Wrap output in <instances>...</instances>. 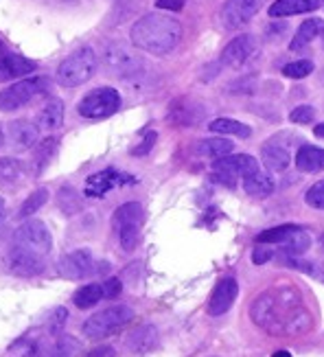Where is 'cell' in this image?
I'll use <instances>...</instances> for the list:
<instances>
[{
  "mask_svg": "<svg viewBox=\"0 0 324 357\" xmlns=\"http://www.w3.org/2000/svg\"><path fill=\"white\" fill-rule=\"evenodd\" d=\"M250 316L254 324L274 335H302L314 327L311 314L307 312L300 291L289 285L261 294L250 307Z\"/></svg>",
  "mask_w": 324,
  "mask_h": 357,
  "instance_id": "1",
  "label": "cell"
},
{
  "mask_svg": "<svg viewBox=\"0 0 324 357\" xmlns=\"http://www.w3.org/2000/svg\"><path fill=\"white\" fill-rule=\"evenodd\" d=\"M130 40L136 49L151 55L171 53L182 40V24L167 13H147L134 22Z\"/></svg>",
  "mask_w": 324,
  "mask_h": 357,
  "instance_id": "2",
  "label": "cell"
},
{
  "mask_svg": "<svg viewBox=\"0 0 324 357\" xmlns=\"http://www.w3.org/2000/svg\"><path fill=\"white\" fill-rule=\"evenodd\" d=\"M97 70V55L90 46L75 51L68 55L57 68V84L64 88H77L92 79V75Z\"/></svg>",
  "mask_w": 324,
  "mask_h": 357,
  "instance_id": "3",
  "label": "cell"
},
{
  "mask_svg": "<svg viewBox=\"0 0 324 357\" xmlns=\"http://www.w3.org/2000/svg\"><path fill=\"white\" fill-rule=\"evenodd\" d=\"M132 320H134V312L128 305H112V307L103 309V312H97L95 316H90L84 322L82 331L90 340H101V337H107V335L121 331Z\"/></svg>",
  "mask_w": 324,
  "mask_h": 357,
  "instance_id": "4",
  "label": "cell"
},
{
  "mask_svg": "<svg viewBox=\"0 0 324 357\" xmlns=\"http://www.w3.org/2000/svg\"><path fill=\"white\" fill-rule=\"evenodd\" d=\"M145 222V211L138 202H128L114 211L112 215V228L116 230L118 241L123 250L132 252L141 241V226Z\"/></svg>",
  "mask_w": 324,
  "mask_h": 357,
  "instance_id": "5",
  "label": "cell"
},
{
  "mask_svg": "<svg viewBox=\"0 0 324 357\" xmlns=\"http://www.w3.org/2000/svg\"><path fill=\"white\" fill-rule=\"evenodd\" d=\"M107 270H110V266L105 261H99L88 248H79V250H72L59 259V274L68 278V281H82V278L95 276Z\"/></svg>",
  "mask_w": 324,
  "mask_h": 357,
  "instance_id": "6",
  "label": "cell"
},
{
  "mask_svg": "<svg viewBox=\"0 0 324 357\" xmlns=\"http://www.w3.org/2000/svg\"><path fill=\"white\" fill-rule=\"evenodd\" d=\"M13 245H18V248H22V250L33 252V255L44 259L53 250L51 230L46 228V224L40 222V220H26L22 226L15 228Z\"/></svg>",
  "mask_w": 324,
  "mask_h": 357,
  "instance_id": "7",
  "label": "cell"
},
{
  "mask_svg": "<svg viewBox=\"0 0 324 357\" xmlns=\"http://www.w3.org/2000/svg\"><path fill=\"white\" fill-rule=\"evenodd\" d=\"M259 162L248 156V153H237V156H224L213 162V178L226 184V186H235L237 178H245L254 172H259Z\"/></svg>",
  "mask_w": 324,
  "mask_h": 357,
  "instance_id": "8",
  "label": "cell"
},
{
  "mask_svg": "<svg viewBox=\"0 0 324 357\" xmlns=\"http://www.w3.org/2000/svg\"><path fill=\"white\" fill-rule=\"evenodd\" d=\"M103 66L118 75V77H130V75H138V70L143 68V61L141 57H138L128 44H123V42H110V44H105V49H103Z\"/></svg>",
  "mask_w": 324,
  "mask_h": 357,
  "instance_id": "9",
  "label": "cell"
},
{
  "mask_svg": "<svg viewBox=\"0 0 324 357\" xmlns=\"http://www.w3.org/2000/svg\"><path fill=\"white\" fill-rule=\"evenodd\" d=\"M121 107V95L114 88H97L88 92V95L77 105V112L86 119H105L112 116Z\"/></svg>",
  "mask_w": 324,
  "mask_h": 357,
  "instance_id": "10",
  "label": "cell"
},
{
  "mask_svg": "<svg viewBox=\"0 0 324 357\" xmlns=\"http://www.w3.org/2000/svg\"><path fill=\"white\" fill-rule=\"evenodd\" d=\"M46 82L42 77H31V79H20L11 84L0 92V110L3 112H13L18 107L26 105L29 101H33L40 92H44Z\"/></svg>",
  "mask_w": 324,
  "mask_h": 357,
  "instance_id": "11",
  "label": "cell"
},
{
  "mask_svg": "<svg viewBox=\"0 0 324 357\" xmlns=\"http://www.w3.org/2000/svg\"><path fill=\"white\" fill-rule=\"evenodd\" d=\"M265 5V0H226L222 7V22L226 29H239L248 24Z\"/></svg>",
  "mask_w": 324,
  "mask_h": 357,
  "instance_id": "12",
  "label": "cell"
},
{
  "mask_svg": "<svg viewBox=\"0 0 324 357\" xmlns=\"http://www.w3.org/2000/svg\"><path fill=\"white\" fill-rule=\"evenodd\" d=\"M136 180L128 174H121L116 169H103V172L90 176L86 180L84 186V195L86 197H103L105 193H110L112 189H118V186H125V184H134Z\"/></svg>",
  "mask_w": 324,
  "mask_h": 357,
  "instance_id": "13",
  "label": "cell"
},
{
  "mask_svg": "<svg viewBox=\"0 0 324 357\" xmlns=\"http://www.w3.org/2000/svg\"><path fill=\"white\" fill-rule=\"evenodd\" d=\"M5 141L13 151H29L33 149L40 141V128L33 126L31 121H13L7 126Z\"/></svg>",
  "mask_w": 324,
  "mask_h": 357,
  "instance_id": "14",
  "label": "cell"
},
{
  "mask_svg": "<svg viewBox=\"0 0 324 357\" xmlns=\"http://www.w3.org/2000/svg\"><path fill=\"white\" fill-rule=\"evenodd\" d=\"M237 294H239V283L237 278L233 276H226L222 281L215 285L210 298H208V314L210 316H222L226 314L233 303L237 301Z\"/></svg>",
  "mask_w": 324,
  "mask_h": 357,
  "instance_id": "15",
  "label": "cell"
},
{
  "mask_svg": "<svg viewBox=\"0 0 324 357\" xmlns=\"http://www.w3.org/2000/svg\"><path fill=\"white\" fill-rule=\"evenodd\" d=\"M7 268L18 274V276H36L40 272H44V259L33 255V252H26L22 248L13 245L9 255H7Z\"/></svg>",
  "mask_w": 324,
  "mask_h": 357,
  "instance_id": "16",
  "label": "cell"
},
{
  "mask_svg": "<svg viewBox=\"0 0 324 357\" xmlns=\"http://www.w3.org/2000/svg\"><path fill=\"white\" fill-rule=\"evenodd\" d=\"M256 51V44L252 36H237L233 42H230L224 53H222V64L230 66V68H239L248 61Z\"/></svg>",
  "mask_w": 324,
  "mask_h": 357,
  "instance_id": "17",
  "label": "cell"
},
{
  "mask_svg": "<svg viewBox=\"0 0 324 357\" xmlns=\"http://www.w3.org/2000/svg\"><path fill=\"white\" fill-rule=\"evenodd\" d=\"M204 119V107L191 101V99H180L171 105V112H169V121L173 123V126H180V128H191V126H197L199 121Z\"/></svg>",
  "mask_w": 324,
  "mask_h": 357,
  "instance_id": "18",
  "label": "cell"
},
{
  "mask_svg": "<svg viewBox=\"0 0 324 357\" xmlns=\"http://www.w3.org/2000/svg\"><path fill=\"white\" fill-rule=\"evenodd\" d=\"M77 349H79V342L72 340L70 335H61L57 340H42L33 349H31V357H70Z\"/></svg>",
  "mask_w": 324,
  "mask_h": 357,
  "instance_id": "19",
  "label": "cell"
},
{
  "mask_svg": "<svg viewBox=\"0 0 324 357\" xmlns=\"http://www.w3.org/2000/svg\"><path fill=\"white\" fill-rule=\"evenodd\" d=\"M38 68L36 61H31L22 55H13V53H5L0 57V82H11L18 79V77H24L29 73H33Z\"/></svg>",
  "mask_w": 324,
  "mask_h": 357,
  "instance_id": "20",
  "label": "cell"
},
{
  "mask_svg": "<svg viewBox=\"0 0 324 357\" xmlns=\"http://www.w3.org/2000/svg\"><path fill=\"white\" fill-rule=\"evenodd\" d=\"M125 347L134 355H145L153 351L158 347V329L153 324H143V327H138L130 333Z\"/></svg>",
  "mask_w": 324,
  "mask_h": 357,
  "instance_id": "21",
  "label": "cell"
},
{
  "mask_svg": "<svg viewBox=\"0 0 324 357\" xmlns=\"http://www.w3.org/2000/svg\"><path fill=\"white\" fill-rule=\"evenodd\" d=\"M324 0H276L270 5L272 18H287V15H298L318 9Z\"/></svg>",
  "mask_w": 324,
  "mask_h": 357,
  "instance_id": "22",
  "label": "cell"
},
{
  "mask_svg": "<svg viewBox=\"0 0 324 357\" xmlns=\"http://www.w3.org/2000/svg\"><path fill=\"white\" fill-rule=\"evenodd\" d=\"M61 123H64V101L49 99L38 114V128L46 132H55L61 128Z\"/></svg>",
  "mask_w": 324,
  "mask_h": 357,
  "instance_id": "23",
  "label": "cell"
},
{
  "mask_svg": "<svg viewBox=\"0 0 324 357\" xmlns=\"http://www.w3.org/2000/svg\"><path fill=\"white\" fill-rule=\"evenodd\" d=\"M296 167L298 172L304 174H316L324 169V149L316 145H302L296 153Z\"/></svg>",
  "mask_w": 324,
  "mask_h": 357,
  "instance_id": "24",
  "label": "cell"
},
{
  "mask_svg": "<svg viewBox=\"0 0 324 357\" xmlns=\"http://www.w3.org/2000/svg\"><path fill=\"white\" fill-rule=\"evenodd\" d=\"M261 158H263V165L268 167V172H285L291 162V153L287 147H283L279 143H268L263 149H261Z\"/></svg>",
  "mask_w": 324,
  "mask_h": 357,
  "instance_id": "25",
  "label": "cell"
},
{
  "mask_svg": "<svg viewBox=\"0 0 324 357\" xmlns=\"http://www.w3.org/2000/svg\"><path fill=\"white\" fill-rule=\"evenodd\" d=\"M320 33H324V22H322L320 18H309V20H304V22L298 26L294 40L289 42V49H291V51H300V49H304V46L309 44V42H314Z\"/></svg>",
  "mask_w": 324,
  "mask_h": 357,
  "instance_id": "26",
  "label": "cell"
},
{
  "mask_svg": "<svg viewBox=\"0 0 324 357\" xmlns=\"http://www.w3.org/2000/svg\"><path fill=\"white\" fill-rule=\"evenodd\" d=\"M243 189L252 197H268L274 191V180L259 169V172L243 178Z\"/></svg>",
  "mask_w": 324,
  "mask_h": 357,
  "instance_id": "27",
  "label": "cell"
},
{
  "mask_svg": "<svg viewBox=\"0 0 324 357\" xmlns=\"http://www.w3.org/2000/svg\"><path fill=\"white\" fill-rule=\"evenodd\" d=\"M26 176V169L20 160L15 158H0V186H15L20 184Z\"/></svg>",
  "mask_w": 324,
  "mask_h": 357,
  "instance_id": "28",
  "label": "cell"
},
{
  "mask_svg": "<svg viewBox=\"0 0 324 357\" xmlns=\"http://www.w3.org/2000/svg\"><path fill=\"white\" fill-rule=\"evenodd\" d=\"M195 151L199 156H206V158H224L233 151V143L228 138H206V141H199Z\"/></svg>",
  "mask_w": 324,
  "mask_h": 357,
  "instance_id": "29",
  "label": "cell"
},
{
  "mask_svg": "<svg viewBox=\"0 0 324 357\" xmlns=\"http://www.w3.org/2000/svg\"><path fill=\"white\" fill-rule=\"evenodd\" d=\"M103 298H105L103 283H90V285H84L82 289L75 291L72 303L79 307V309H90V307H95Z\"/></svg>",
  "mask_w": 324,
  "mask_h": 357,
  "instance_id": "30",
  "label": "cell"
},
{
  "mask_svg": "<svg viewBox=\"0 0 324 357\" xmlns=\"http://www.w3.org/2000/svg\"><path fill=\"white\" fill-rule=\"evenodd\" d=\"M208 130L215 134H230V136H239V138H250L252 130L245 126V123L233 121V119H215L208 123Z\"/></svg>",
  "mask_w": 324,
  "mask_h": 357,
  "instance_id": "31",
  "label": "cell"
},
{
  "mask_svg": "<svg viewBox=\"0 0 324 357\" xmlns=\"http://www.w3.org/2000/svg\"><path fill=\"white\" fill-rule=\"evenodd\" d=\"M300 230V226L296 224H285V226H276V228H270V230H263L261 235L256 237V243H287L291 237L296 235Z\"/></svg>",
  "mask_w": 324,
  "mask_h": 357,
  "instance_id": "32",
  "label": "cell"
},
{
  "mask_svg": "<svg viewBox=\"0 0 324 357\" xmlns=\"http://www.w3.org/2000/svg\"><path fill=\"white\" fill-rule=\"evenodd\" d=\"M59 141L57 138H46L36 147V174H42L46 167L51 165V158L55 156Z\"/></svg>",
  "mask_w": 324,
  "mask_h": 357,
  "instance_id": "33",
  "label": "cell"
},
{
  "mask_svg": "<svg viewBox=\"0 0 324 357\" xmlns=\"http://www.w3.org/2000/svg\"><path fill=\"white\" fill-rule=\"evenodd\" d=\"M57 206L64 211L66 215H75L82 211V197L72 186H61L57 193Z\"/></svg>",
  "mask_w": 324,
  "mask_h": 357,
  "instance_id": "34",
  "label": "cell"
},
{
  "mask_svg": "<svg viewBox=\"0 0 324 357\" xmlns=\"http://www.w3.org/2000/svg\"><path fill=\"white\" fill-rule=\"evenodd\" d=\"M46 199H49V191H46V189H38L36 193H31V195L24 199V204L20 206L18 217H20V220H26V217L36 215V213L46 204Z\"/></svg>",
  "mask_w": 324,
  "mask_h": 357,
  "instance_id": "35",
  "label": "cell"
},
{
  "mask_svg": "<svg viewBox=\"0 0 324 357\" xmlns=\"http://www.w3.org/2000/svg\"><path fill=\"white\" fill-rule=\"evenodd\" d=\"M314 73V61L311 59H298V61H289L283 68V75L289 79H302V77Z\"/></svg>",
  "mask_w": 324,
  "mask_h": 357,
  "instance_id": "36",
  "label": "cell"
},
{
  "mask_svg": "<svg viewBox=\"0 0 324 357\" xmlns=\"http://www.w3.org/2000/svg\"><path fill=\"white\" fill-rule=\"evenodd\" d=\"M309 245H311L309 235H307V232L300 228V230L296 232V235L285 243V250L291 252V255H304L307 250H309Z\"/></svg>",
  "mask_w": 324,
  "mask_h": 357,
  "instance_id": "37",
  "label": "cell"
},
{
  "mask_svg": "<svg viewBox=\"0 0 324 357\" xmlns=\"http://www.w3.org/2000/svg\"><path fill=\"white\" fill-rule=\"evenodd\" d=\"M304 202L309 204L311 208H318V211H324V180L316 182L309 191L304 195Z\"/></svg>",
  "mask_w": 324,
  "mask_h": 357,
  "instance_id": "38",
  "label": "cell"
},
{
  "mask_svg": "<svg viewBox=\"0 0 324 357\" xmlns=\"http://www.w3.org/2000/svg\"><path fill=\"white\" fill-rule=\"evenodd\" d=\"M316 119V110L311 105H298L296 110H291L289 121L291 123H300V126H307V123H314Z\"/></svg>",
  "mask_w": 324,
  "mask_h": 357,
  "instance_id": "39",
  "label": "cell"
},
{
  "mask_svg": "<svg viewBox=\"0 0 324 357\" xmlns=\"http://www.w3.org/2000/svg\"><path fill=\"white\" fill-rule=\"evenodd\" d=\"M66 320H68V312H66L64 307H57L55 312H53V316H51V320H49V331H51V335H57L61 329H64Z\"/></svg>",
  "mask_w": 324,
  "mask_h": 357,
  "instance_id": "40",
  "label": "cell"
},
{
  "mask_svg": "<svg viewBox=\"0 0 324 357\" xmlns=\"http://www.w3.org/2000/svg\"><path fill=\"white\" fill-rule=\"evenodd\" d=\"M123 289V283L121 278H107V281L103 283V291H105V298H116L118 294Z\"/></svg>",
  "mask_w": 324,
  "mask_h": 357,
  "instance_id": "41",
  "label": "cell"
},
{
  "mask_svg": "<svg viewBox=\"0 0 324 357\" xmlns=\"http://www.w3.org/2000/svg\"><path fill=\"white\" fill-rule=\"evenodd\" d=\"M156 132H149L145 138H143V143H141V147H134L132 149V153H134V156H145V153L147 151H151V147H153V143H156Z\"/></svg>",
  "mask_w": 324,
  "mask_h": 357,
  "instance_id": "42",
  "label": "cell"
},
{
  "mask_svg": "<svg viewBox=\"0 0 324 357\" xmlns=\"http://www.w3.org/2000/svg\"><path fill=\"white\" fill-rule=\"evenodd\" d=\"M187 0H156V7L160 9H171V11H180L184 7Z\"/></svg>",
  "mask_w": 324,
  "mask_h": 357,
  "instance_id": "43",
  "label": "cell"
},
{
  "mask_svg": "<svg viewBox=\"0 0 324 357\" xmlns=\"http://www.w3.org/2000/svg\"><path fill=\"white\" fill-rule=\"evenodd\" d=\"M272 259V250H263V248H256V250L252 252V261L256 263V266H263L265 261Z\"/></svg>",
  "mask_w": 324,
  "mask_h": 357,
  "instance_id": "44",
  "label": "cell"
},
{
  "mask_svg": "<svg viewBox=\"0 0 324 357\" xmlns=\"http://www.w3.org/2000/svg\"><path fill=\"white\" fill-rule=\"evenodd\" d=\"M114 349L112 347H101V349H95V351H90L86 357H114Z\"/></svg>",
  "mask_w": 324,
  "mask_h": 357,
  "instance_id": "45",
  "label": "cell"
},
{
  "mask_svg": "<svg viewBox=\"0 0 324 357\" xmlns=\"http://www.w3.org/2000/svg\"><path fill=\"white\" fill-rule=\"evenodd\" d=\"M314 134H316V138H324V123H320V126L314 128Z\"/></svg>",
  "mask_w": 324,
  "mask_h": 357,
  "instance_id": "46",
  "label": "cell"
},
{
  "mask_svg": "<svg viewBox=\"0 0 324 357\" xmlns=\"http://www.w3.org/2000/svg\"><path fill=\"white\" fill-rule=\"evenodd\" d=\"M272 357H291V353L289 351H276Z\"/></svg>",
  "mask_w": 324,
  "mask_h": 357,
  "instance_id": "47",
  "label": "cell"
},
{
  "mask_svg": "<svg viewBox=\"0 0 324 357\" xmlns=\"http://www.w3.org/2000/svg\"><path fill=\"white\" fill-rule=\"evenodd\" d=\"M5 145V132H3V128H0V147Z\"/></svg>",
  "mask_w": 324,
  "mask_h": 357,
  "instance_id": "48",
  "label": "cell"
},
{
  "mask_svg": "<svg viewBox=\"0 0 324 357\" xmlns=\"http://www.w3.org/2000/svg\"><path fill=\"white\" fill-rule=\"evenodd\" d=\"M3 213H5V199L0 197V215H3Z\"/></svg>",
  "mask_w": 324,
  "mask_h": 357,
  "instance_id": "49",
  "label": "cell"
},
{
  "mask_svg": "<svg viewBox=\"0 0 324 357\" xmlns=\"http://www.w3.org/2000/svg\"><path fill=\"white\" fill-rule=\"evenodd\" d=\"M5 53H7V51H5V46H3V42H0V57H3Z\"/></svg>",
  "mask_w": 324,
  "mask_h": 357,
  "instance_id": "50",
  "label": "cell"
},
{
  "mask_svg": "<svg viewBox=\"0 0 324 357\" xmlns=\"http://www.w3.org/2000/svg\"><path fill=\"white\" fill-rule=\"evenodd\" d=\"M322 46H324V40H322Z\"/></svg>",
  "mask_w": 324,
  "mask_h": 357,
  "instance_id": "51",
  "label": "cell"
}]
</instances>
